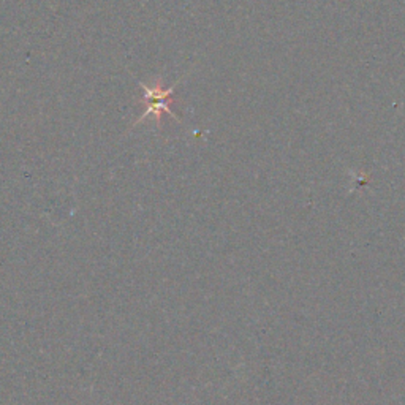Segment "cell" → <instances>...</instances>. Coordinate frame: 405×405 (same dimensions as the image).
Segmentation results:
<instances>
[{
    "label": "cell",
    "instance_id": "1",
    "mask_svg": "<svg viewBox=\"0 0 405 405\" xmlns=\"http://www.w3.org/2000/svg\"><path fill=\"white\" fill-rule=\"evenodd\" d=\"M141 88L144 89V102L148 103V109L144 111L141 118L136 120L135 125L143 122L144 119L149 118V116H154L155 120H157V124L160 125L161 113H166V114H170L171 118L177 119V116L173 113L171 108H170V105L173 103L171 97H173V94H175V88L164 89L161 88V79L155 81L154 86H146V84L141 83Z\"/></svg>",
    "mask_w": 405,
    "mask_h": 405
}]
</instances>
